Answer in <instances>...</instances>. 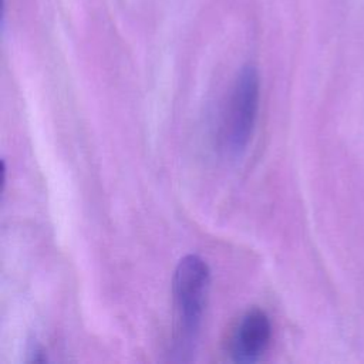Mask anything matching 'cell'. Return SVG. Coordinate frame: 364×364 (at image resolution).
Segmentation results:
<instances>
[{
    "label": "cell",
    "mask_w": 364,
    "mask_h": 364,
    "mask_svg": "<svg viewBox=\"0 0 364 364\" xmlns=\"http://www.w3.org/2000/svg\"><path fill=\"white\" fill-rule=\"evenodd\" d=\"M209 282L210 272L202 257L188 255L179 260L172 283L175 307L172 354L178 361L191 360L196 348Z\"/></svg>",
    "instance_id": "cell-1"
},
{
    "label": "cell",
    "mask_w": 364,
    "mask_h": 364,
    "mask_svg": "<svg viewBox=\"0 0 364 364\" xmlns=\"http://www.w3.org/2000/svg\"><path fill=\"white\" fill-rule=\"evenodd\" d=\"M257 109L259 74L253 65L247 64L237 74L223 124V148L232 156H237L246 149L253 134Z\"/></svg>",
    "instance_id": "cell-2"
},
{
    "label": "cell",
    "mask_w": 364,
    "mask_h": 364,
    "mask_svg": "<svg viewBox=\"0 0 364 364\" xmlns=\"http://www.w3.org/2000/svg\"><path fill=\"white\" fill-rule=\"evenodd\" d=\"M272 327L267 314L260 309H252L240 318L230 343V354L235 363H256L266 351Z\"/></svg>",
    "instance_id": "cell-3"
}]
</instances>
